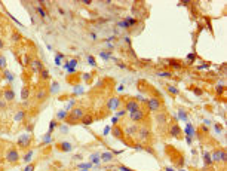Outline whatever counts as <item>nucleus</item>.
Here are the masks:
<instances>
[{"instance_id":"f3484780","label":"nucleus","mask_w":227,"mask_h":171,"mask_svg":"<svg viewBox=\"0 0 227 171\" xmlns=\"http://www.w3.org/2000/svg\"><path fill=\"white\" fill-rule=\"evenodd\" d=\"M28 97H30V88L28 86H24L21 89V98L25 101V100H28Z\"/></svg>"},{"instance_id":"b1692460","label":"nucleus","mask_w":227,"mask_h":171,"mask_svg":"<svg viewBox=\"0 0 227 171\" xmlns=\"http://www.w3.org/2000/svg\"><path fill=\"white\" fill-rule=\"evenodd\" d=\"M11 39H12V42H19L23 37H21V34L18 33V31H13V33H12V36H11Z\"/></svg>"},{"instance_id":"37998d69","label":"nucleus","mask_w":227,"mask_h":171,"mask_svg":"<svg viewBox=\"0 0 227 171\" xmlns=\"http://www.w3.org/2000/svg\"><path fill=\"white\" fill-rule=\"evenodd\" d=\"M2 164H3V159H0V167H2Z\"/></svg>"},{"instance_id":"0eeeda50","label":"nucleus","mask_w":227,"mask_h":171,"mask_svg":"<svg viewBox=\"0 0 227 171\" xmlns=\"http://www.w3.org/2000/svg\"><path fill=\"white\" fill-rule=\"evenodd\" d=\"M135 136H138V138H140V140L146 142V140H148V138H150L152 132H150V128H148L147 125H142V126H138Z\"/></svg>"},{"instance_id":"a878e982","label":"nucleus","mask_w":227,"mask_h":171,"mask_svg":"<svg viewBox=\"0 0 227 171\" xmlns=\"http://www.w3.org/2000/svg\"><path fill=\"white\" fill-rule=\"evenodd\" d=\"M30 63H31V58H30L28 55L25 54V55H24V57H23V66H24V67H28V66H30Z\"/></svg>"},{"instance_id":"79ce46f5","label":"nucleus","mask_w":227,"mask_h":171,"mask_svg":"<svg viewBox=\"0 0 227 171\" xmlns=\"http://www.w3.org/2000/svg\"><path fill=\"white\" fill-rule=\"evenodd\" d=\"M76 63H77L76 60H71V61H70V64H71V66H76Z\"/></svg>"},{"instance_id":"412c9836","label":"nucleus","mask_w":227,"mask_h":171,"mask_svg":"<svg viewBox=\"0 0 227 171\" xmlns=\"http://www.w3.org/2000/svg\"><path fill=\"white\" fill-rule=\"evenodd\" d=\"M137 130H138V126L137 125H134L132 128H126V131H125V136H135L137 134Z\"/></svg>"},{"instance_id":"f704fd0d","label":"nucleus","mask_w":227,"mask_h":171,"mask_svg":"<svg viewBox=\"0 0 227 171\" xmlns=\"http://www.w3.org/2000/svg\"><path fill=\"white\" fill-rule=\"evenodd\" d=\"M111 159H113L111 153H104L102 155V161H111Z\"/></svg>"},{"instance_id":"f257e3e1","label":"nucleus","mask_w":227,"mask_h":171,"mask_svg":"<svg viewBox=\"0 0 227 171\" xmlns=\"http://www.w3.org/2000/svg\"><path fill=\"white\" fill-rule=\"evenodd\" d=\"M5 161L8 164H12L15 165L19 162V152H18L17 147H9L6 150V155H5Z\"/></svg>"},{"instance_id":"9d476101","label":"nucleus","mask_w":227,"mask_h":171,"mask_svg":"<svg viewBox=\"0 0 227 171\" xmlns=\"http://www.w3.org/2000/svg\"><path fill=\"white\" fill-rule=\"evenodd\" d=\"M111 136H113L114 138L123 140V137H125V130L119 125H113V128H111Z\"/></svg>"},{"instance_id":"6e6552de","label":"nucleus","mask_w":227,"mask_h":171,"mask_svg":"<svg viewBox=\"0 0 227 171\" xmlns=\"http://www.w3.org/2000/svg\"><path fill=\"white\" fill-rule=\"evenodd\" d=\"M181 128H180V125L177 124V122H171L169 125V136L174 137V138H181Z\"/></svg>"},{"instance_id":"aec40b11","label":"nucleus","mask_w":227,"mask_h":171,"mask_svg":"<svg viewBox=\"0 0 227 171\" xmlns=\"http://www.w3.org/2000/svg\"><path fill=\"white\" fill-rule=\"evenodd\" d=\"M6 66H8V61L3 54H0V72H5L6 70Z\"/></svg>"},{"instance_id":"bb28decb","label":"nucleus","mask_w":227,"mask_h":171,"mask_svg":"<svg viewBox=\"0 0 227 171\" xmlns=\"http://www.w3.org/2000/svg\"><path fill=\"white\" fill-rule=\"evenodd\" d=\"M3 74H5V79L6 80H9V82H11V80H13V74H12V72L5 70V72H3Z\"/></svg>"},{"instance_id":"e433bc0d","label":"nucleus","mask_w":227,"mask_h":171,"mask_svg":"<svg viewBox=\"0 0 227 171\" xmlns=\"http://www.w3.org/2000/svg\"><path fill=\"white\" fill-rule=\"evenodd\" d=\"M205 162H206V164H211V159H209V155H208V153L205 155Z\"/></svg>"},{"instance_id":"9b49d317","label":"nucleus","mask_w":227,"mask_h":171,"mask_svg":"<svg viewBox=\"0 0 227 171\" xmlns=\"http://www.w3.org/2000/svg\"><path fill=\"white\" fill-rule=\"evenodd\" d=\"M48 95H49L48 88H45V86H40L39 89H37V92H36V100H37V101H45L46 98H48Z\"/></svg>"},{"instance_id":"7ed1b4c3","label":"nucleus","mask_w":227,"mask_h":171,"mask_svg":"<svg viewBox=\"0 0 227 171\" xmlns=\"http://www.w3.org/2000/svg\"><path fill=\"white\" fill-rule=\"evenodd\" d=\"M146 103H147V109L150 112H159L160 109L163 107V103H162V100L159 97L148 98V100H146Z\"/></svg>"},{"instance_id":"ddd939ff","label":"nucleus","mask_w":227,"mask_h":171,"mask_svg":"<svg viewBox=\"0 0 227 171\" xmlns=\"http://www.w3.org/2000/svg\"><path fill=\"white\" fill-rule=\"evenodd\" d=\"M57 149L59 150V152H70L71 149H73V144L68 142H61L57 144Z\"/></svg>"},{"instance_id":"2eb2a0df","label":"nucleus","mask_w":227,"mask_h":171,"mask_svg":"<svg viewBox=\"0 0 227 171\" xmlns=\"http://www.w3.org/2000/svg\"><path fill=\"white\" fill-rule=\"evenodd\" d=\"M156 120L159 122L160 125L166 124V120H168V113H166V112H160V113H157L156 115Z\"/></svg>"},{"instance_id":"a211bd4d","label":"nucleus","mask_w":227,"mask_h":171,"mask_svg":"<svg viewBox=\"0 0 227 171\" xmlns=\"http://www.w3.org/2000/svg\"><path fill=\"white\" fill-rule=\"evenodd\" d=\"M27 116V113H25V110H18L17 115H15V120L17 122H21V120H24V118Z\"/></svg>"},{"instance_id":"a19ab883","label":"nucleus","mask_w":227,"mask_h":171,"mask_svg":"<svg viewBox=\"0 0 227 171\" xmlns=\"http://www.w3.org/2000/svg\"><path fill=\"white\" fill-rule=\"evenodd\" d=\"M83 5H86V6H89V5H91V2H89V0H85V2H83Z\"/></svg>"},{"instance_id":"7c9ffc66","label":"nucleus","mask_w":227,"mask_h":171,"mask_svg":"<svg viewBox=\"0 0 227 171\" xmlns=\"http://www.w3.org/2000/svg\"><path fill=\"white\" fill-rule=\"evenodd\" d=\"M224 91H226V88H224L223 85H218L215 88V92L218 94V95H223V94H224Z\"/></svg>"},{"instance_id":"6ab92c4d","label":"nucleus","mask_w":227,"mask_h":171,"mask_svg":"<svg viewBox=\"0 0 227 171\" xmlns=\"http://www.w3.org/2000/svg\"><path fill=\"white\" fill-rule=\"evenodd\" d=\"M39 73H40V79H42V80H48V79H49V70H48V68L43 67Z\"/></svg>"},{"instance_id":"58836bf2","label":"nucleus","mask_w":227,"mask_h":171,"mask_svg":"<svg viewBox=\"0 0 227 171\" xmlns=\"http://www.w3.org/2000/svg\"><path fill=\"white\" fill-rule=\"evenodd\" d=\"M3 48H5V42H3V40L0 39V51H2Z\"/></svg>"},{"instance_id":"5701e85b","label":"nucleus","mask_w":227,"mask_h":171,"mask_svg":"<svg viewBox=\"0 0 227 171\" xmlns=\"http://www.w3.org/2000/svg\"><path fill=\"white\" fill-rule=\"evenodd\" d=\"M218 155H220V162H226L227 155H226V150H224L223 147L218 149Z\"/></svg>"},{"instance_id":"c85d7f7f","label":"nucleus","mask_w":227,"mask_h":171,"mask_svg":"<svg viewBox=\"0 0 227 171\" xmlns=\"http://www.w3.org/2000/svg\"><path fill=\"white\" fill-rule=\"evenodd\" d=\"M168 63H171L172 67H177V68H181V63L177 61V60H168Z\"/></svg>"},{"instance_id":"f8f14e48","label":"nucleus","mask_w":227,"mask_h":171,"mask_svg":"<svg viewBox=\"0 0 227 171\" xmlns=\"http://www.w3.org/2000/svg\"><path fill=\"white\" fill-rule=\"evenodd\" d=\"M30 67H31V70L36 73V72H40V70L43 68V63L40 61L39 58H34V60H31V63H30Z\"/></svg>"},{"instance_id":"393cba45","label":"nucleus","mask_w":227,"mask_h":171,"mask_svg":"<svg viewBox=\"0 0 227 171\" xmlns=\"http://www.w3.org/2000/svg\"><path fill=\"white\" fill-rule=\"evenodd\" d=\"M33 150H28V152H27V153L24 155V162H28L30 164V161H31V158H33Z\"/></svg>"},{"instance_id":"c756f323","label":"nucleus","mask_w":227,"mask_h":171,"mask_svg":"<svg viewBox=\"0 0 227 171\" xmlns=\"http://www.w3.org/2000/svg\"><path fill=\"white\" fill-rule=\"evenodd\" d=\"M36 170V162H30L28 165L24 168V171H34Z\"/></svg>"},{"instance_id":"4c0bfd02","label":"nucleus","mask_w":227,"mask_h":171,"mask_svg":"<svg viewBox=\"0 0 227 171\" xmlns=\"http://www.w3.org/2000/svg\"><path fill=\"white\" fill-rule=\"evenodd\" d=\"M55 125H57V122H55V120H52V122H51V131L55 128Z\"/></svg>"},{"instance_id":"cd10ccee","label":"nucleus","mask_w":227,"mask_h":171,"mask_svg":"<svg viewBox=\"0 0 227 171\" xmlns=\"http://www.w3.org/2000/svg\"><path fill=\"white\" fill-rule=\"evenodd\" d=\"M211 156H212V161H214V162H220V155H218V149H215V150L212 152V155H211Z\"/></svg>"},{"instance_id":"423d86ee","label":"nucleus","mask_w":227,"mask_h":171,"mask_svg":"<svg viewBox=\"0 0 227 171\" xmlns=\"http://www.w3.org/2000/svg\"><path fill=\"white\" fill-rule=\"evenodd\" d=\"M138 109H141V106H140V101H138V100H135V98L125 100V110L128 112V113H134V112H135V110H138Z\"/></svg>"},{"instance_id":"4be33fe9","label":"nucleus","mask_w":227,"mask_h":171,"mask_svg":"<svg viewBox=\"0 0 227 171\" xmlns=\"http://www.w3.org/2000/svg\"><path fill=\"white\" fill-rule=\"evenodd\" d=\"M166 91L169 92V94H172V95H178V88H175V86L172 85H166Z\"/></svg>"},{"instance_id":"dca6fc26","label":"nucleus","mask_w":227,"mask_h":171,"mask_svg":"<svg viewBox=\"0 0 227 171\" xmlns=\"http://www.w3.org/2000/svg\"><path fill=\"white\" fill-rule=\"evenodd\" d=\"M119 103H120L119 98H111V100L108 101L107 107L110 109V110H114V109H117V106H119Z\"/></svg>"},{"instance_id":"1a4fd4ad","label":"nucleus","mask_w":227,"mask_h":171,"mask_svg":"<svg viewBox=\"0 0 227 171\" xmlns=\"http://www.w3.org/2000/svg\"><path fill=\"white\" fill-rule=\"evenodd\" d=\"M3 100L6 103H11L15 100V92H13V89H12L11 86H6L5 89H3Z\"/></svg>"},{"instance_id":"72a5a7b5","label":"nucleus","mask_w":227,"mask_h":171,"mask_svg":"<svg viewBox=\"0 0 227 171\" xmlns=\"http://www.w3.org/2000/svg\"><path fill=\"white\" fill-rule=\"evenodd\" d=\"M160 76V77H171L172 76V73L171 72H160V73H157Z\"/></svg>"},{"instance_id":"2f4dec72","label":"nucleus","mask_w":227,"mask_h":171,"mask_svg":"<svg viewBox=\"0 0 227 171\" xmlns=\"http://www.w3.org/2000/svg\"><path fill=\"white\" fill-rule=\"evenodd\" d=\"M36 11L39 12V13H40V17H42V18H46V17H48V13H46L45 11H43V8H40V6H37V8H36Z\"/></svg>"},{"instance_id":"39448f33","label":"nucleus","mask_w":227,"mask_h":171,"mask_svg":"<svg viewBox=\"0 0 227 171\" xmlns=\"http://www.w3.org/2000/svg\"><path fill=\"white\" fill-rule=\"evenodd\" d=\"M129 118L132 122H142L147 118V110L146 109H138L134 113H129Z\"/></svg>"},{"instance_id":"ea45409f","label":"nucleus","mask_w":227,"mask_h":171,"mask_svg":"<svg viewBox=\"0 0 227 171\" xmlns=\"http://www.w3.org/2000/svg\"><path fill=\"white\" fill-rule=\"evenodd\" d=\"M125 112H126V110H119V116H123V115H125Z\"/></svg>"},{"instance_id":"c9c22d12","label":"nucleus","mask_w":227,"mask_h":171,"mask_svg":"<svg viewBox=\"0 0 227 171\" xmlns=\"http://www.w3.org/2000/svg\"><path fill=\"white\" fill-rule=\"evenodd\" d=\"M119 170H122V171H134V170H131V168H126V167H123V165H120Z\"/></svg>"},{"instance_id":"20e7f679","label":"nucleus","mask_w":227,"mask_h":171,"mask_svg":"<svg viewBox=\"0 0 227 171\" xmlns=\"http://www.w3.org/2000/svg\"><path fill=\"white\" fill-rule=\"evenodd\" d=\"M31 142H33V137L30 136V134H23V136H19L17 144H18V147H21L24 150V149H28L31 146Z\"/></svg>"},{"instance_id":"473e14b6","label":"nucleus","mask_w":227,"mask_h":171,"mask_svg":"<svg viewBox=\"0 0 227 171\" xmlns=\"http://www.w3.org/2000/svg\"><path fill=\"white\" fill-rule=\"evenodd\" d=\"M192 91H193L198 97H200V95L204 94V91H202V89H199V88H196V86H192Z\"/></svg>"},{"instance_id":"4468645a","label":"nucleus","mask_w":227,"mask_h":171,"mask_svg":"<svg viewBox=\"0 0 227 171\" xmlns=\"http://www.w3.org/2000/svg\"><path fill=\"white\" fill-rule=\"evenodd\" d=\"M80 124L82 125H91V124H94V116L91 113H85L83 118L80 119Z\"/></svg>"},{"instance_id":"f03ea898","label":"nucleus","mask_w":227,"mask_h":171,"mask_svg":"<svg viewBox=\"0 0 227 171\" xmlns=\"http://www.w3.org/2000/svg\"><path fill=\"white\" fill-rule=\"evenodd\" d=\"M85 115V109L83 107H74L71 112H68L67 118H65V122H76V120H80Z\"/></svg>"},{"instance_id":"c03bdc74","label":"nucleus","mask_w":227,"mask_h":171,"mask_svg":"<svg viewBox=\"0 0 227 171\" xmlns=\"http://www.w3.org/2000/svg\"><path fill=\"white\" fill-rule=\"evenodd\" d=\"M0 80H2V72H0Z\"/></svg>"}]
</instances>
